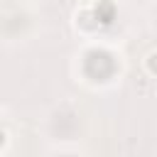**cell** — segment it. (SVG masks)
<instances>
[{
	"label": "cell",
	"instance_id": "obj_1",
	"mask_svg": "<svg viewBox=\"0 0 157 157\" xmlns=\"http://www.w3.org/2000/svg\"><path fill=\"white\" fill-rule=\"evenodd\" d=\"M145 69H147L152 76H157V52H150V54H147V59H145Z\"/></svg>",
	"mask_w": 157,
	"mask_h": 157
}]
</instances>
